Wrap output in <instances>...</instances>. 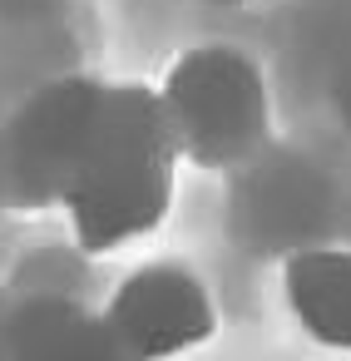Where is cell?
<instances>
[{"label": "cell", "mask_w": 351, "mask_h": 361, "mask_svg": "<svg viewBox=\"0 0 351 361\" xmlns=\"http://www.w3.org/2000/svg\"><path fill=\"white\" fill-rule=\"evenodd\" d=\"M292 322L326 351H351V247H297L282 262Z\"/></svg>", "instance_id": "cell-6"}, {"label": "cell", "mask_w": 351, "mask_h": 361, "mask_svg": "<svg viewBox=\"0 0 351 361\" xmlns=\"http://www.w3.org/2000/svg\"><path fill=\"white\" fill-rule=\"evenodd\" d=\"M0 351L6 361H139L104 312L40 287L20 297L0 322Z\"/></svg>", "instance_id": "cell-5"}, {"label": "cell", "mask_w": 351, "mask_h": 361, "mask_svg": "<svg viewBox=\"0 0 351 361\" xmlns=\"http://www.w3.org/2000/svg\"><path fill=\"white\" fill-rule=\"evenodd\" d=\"M173 149L193 169H238L272 134V90L262 65L238 45L183 50L154 90Z\"/></svg>", "instance_id": "cell-2"}, {"label": "cell", "mask_w": 351, "mask_h": 361, "mask_svg": "<svg viewBox=\"0 0 351 361\" xmlns=\"http://www.w3.org/2000/svg\"><path fill=\"white\" fill-rule=\"evenodd\" d=\"M99 312L109 317V326L119 331V341L139 361L188 356L203 341H213V331H218L213 292L183 262H144V267H134L109 292V302Z\"/></svg>", "instance_id": "cell-4"}, {"label": "cell", "mask_w": 351, "mask_h": 361, "mask_svg": "<svg viewBox=\"0 0 351 361\" xmlns=\"http://www.w3.org/2000/svg\"><path fill=\"white\" fill-rule=\"evenodd\" d=\"M178 149L149 85H104L90 139L70 169L60 208L75 247L90 257L124 252L164 228L178 193Z\"/></svg>", "instance_id": "cell-1"}, {"label": "cell", "mask_w": 351, "mask_h": 361, "mask_svg": "<svg viewBox=\"0 0 351 361\" xmlns=\"http://www.w3.org/2000/svg\"><path fill=\"white\" fill-rule=\"evenodd\" d=\"M104 85L90 75H60L40 85L6 124V183L20 208H60L70 169L90 139Z\"/></svg>", "instance_id": "cell-3"}, {"label": "cell", "mask_w": 351, "mask_h": 361, "mask_svg": "<svg viewBox=\"0 0 351 361\" xmlns=\"http://www.w3.org/2000/svg\"><path fill=\"white\" fill-rule=\"evenodd\" d=\"M55 0H0V16L11 20H35V16H50Z\"/></svg>", "instance_id": "cell-7"}]
</instances>
